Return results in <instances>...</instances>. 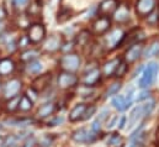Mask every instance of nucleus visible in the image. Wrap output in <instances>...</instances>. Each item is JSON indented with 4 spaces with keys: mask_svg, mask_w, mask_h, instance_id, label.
Wrapping results in <instances>:
<instances>
[{
    "mask_svg": "<svg viewBox=\"0 0 159 147\" xmlns=\"http://www.w3.org/2000/svg\"><path fill=\"white\" fill-rule=\"evenodd\" d=\"M22 87V83L20 79H10L6 85L4 87V95L9 99V98H12V97H16L19 95V92Z\"/></svg>",
    "mask_w": 159,
    "mask_h": 147,
    "instance_id": "obj_12",
    "label": "nucleus"
},
{
    "mask_svg": "<svg viewBox=\"0 0 159 147\" xmlns=\"http://www.w3.org/2000/svg\"><path fill=\"white\" fill-rule=\"evenodd\" d=\"M34 107V102L27 97V95H22L20 98V103H19V110L21 111H30Z\"/></svg>",
    "mask_w": 159,
    "mask_h": 147,
    "instance_id": "obj_24",
    "label": "nucleus"
},
{
    "mask_svg": "<svg viewBox=\"0 0 159 147\" xmlns=\"http://www.w3.org/2000/svg\"><path fill=\"white\" fill-rule=\"evenodd\" d=\"M159 52V43H153L146 52V57H153Z\"/></svg>",
    "mask_w": 159,
    "mask_h": 147,
    "instance_id": "obj_31",
    "label": "nucleus"
},
{
    "mask_svg": "<svg viewBox=\"0 0 159 147\" xmlns=\"http://www.w3.org/2000/svg\"><path fill=\"white\" fill-rule=\"evenodd\" d=\"M29 2H30V0H12V4L15 6V9H17V10L25 9L29 5Z\"/></svg>",
    "mask_w": 159,
    "mask_h": 147,
    "instance_id": "obj_34",
    "label": "nucleus"
},
{
    "mask_svg": "<svg viewBox=\"0 0 159 147\" xmlns=\"http://www.w3.org/2000/svg\"><path fill=\"white\" fill-rule=\"evenodd\" d=\"M107 145L110 147H122L123 146V137L117 135V134H115L109 139Z\"/></svg>",
    "mask_w": 159,
    "mask_h": 147,
    "instance_id": "obj_26",
    "label": "nucleus"
},
{
    "mask_svg": "<svg viewBox=\"0 0 159 147\" xmlns=\"http://www.w3.org/2000/svg\"><path fill=\"white\" fill-rule=\"evenodd\" d=\"M114 19L120 24L127 22L129 20V7L127 5H120L114 12Z\"/></svg>",
    "mask_w": 159,
    "mask_h": 147,
    "instance_id": "obj_14",
    "label": "nucleus"
},
{
    "mask_svg": "<svg viewBox=\"0 0 159 147\" xmlns=\"http://www.w3.org/2000/svg\"><path fill=\"white\" fill-rule=\"evenodd\" d=\"M157 141H158V144H159V129L157 130Z\"/></svg>",
    "mask_w": 159,
    "mask_h": 147,
    "instance_id": "obj_48",
    "label": "nucleus"
},
{
    "mask_svg": "<svg viewBox=\"0 0 159 147\" xmlns=\"http://www.w3.org/2000/svg\"><path fill=\"white\" fill-rule=\"evenodd\" d=\"M39 56H40V52H39L37 50H26V51H24V52L21 53L20 59L24 61V62H27V63H29V62L36 59Z\"/></svg>",
    "mask_w": 159,
    "mask_h": 147,
    "instance_id": "obj_22",
    "label": "nucleus"
},
{
    "mask_svg": "<svg viewBox=\"0 0 159 147\" xmlns=\"http://www.w3.org/2000/svg\"><path fill=\"white\" fill-rule=\"evenodd\" d=\"M57 110V105L54 103H46L41 107L39 111H37V116L40 119H44V117H48L51 115H53Z\"/></svg>",
    "mask_w": 159,
    "mask_h": 147,
    "instance_id": "obj_19",
    "label": "nucleus"
},
{
    "mask_svg": "<svg viewBox=\"0 0 159 147\" xmlns=\"http://www.w3.org/2000/svg\"><path fill=\"white\" fill-rule=\"evenodd\" d=\"M62 46V41H61V37L58 35H51V36L47 38L46 43H44V48L49 52H56L61 48Z\"/></svg>",
    "mask_w": 159,
    "mask_h": 147,
    "instance_id": "obj_16",
    "label": "nucleus"
},
{
    "mask_svg": "<svg viewBox=\"0 0 159 147\" xmlns=\"http://www.w3.org/2000/svg\"><path fill=\"white\" fill-rule=\"evenodd\" d=\"M154 104H156L154 102H149V103H146L143 105H137L136 108H133L131 114H129V117H128V124H129L128 126H133L143 116L149 115L152 110L154 109Z\"/></svg>",
    "mask_w": 159,
    "mask_h": 147,
    "instance_id": "obj_2",
    "label": "nucleus"
},
{
    "mask_svg": "<svg viewBox=\"0 0 159 147\" xmlns=\"http://www.w3.org/2000/svg\"><path fill=\"white\" fill-rule=\"evenodd\" d=\"M59 66L64 72H75L80 66V57L75 53H67L61 57Z\"/></svg>",
    "mask_w": 159,
    "mask_h": 147,
    "instance_id": "obj_3",
    "label": "nucleus"
},
{
    "mask_svg": "<svg viewBox=\"0 0 159 147\" xmlns=\"http://www.w3.org/2000/svg\"><path fill=\"white\" fill-rule=\"evenodd\" d=\"M125 34L121 29H115L112 31L109 32V35H106L105 37V46L109 50H114L116 47H119L122 45L123 40H125Z\"/></svg>",
    "mask_w": 159,
    "mask_h": 147,
    "instance_id": "obj_5",
    "label": "nucleus"
},
{
    "mask_svg": "<svg viewBox=\"0 0 159 147\" xmlns=\"http://www.w3.org/2000/svg\"><path fill=\"white\" fill-rule=\"evenodd\" d=\"M95 111H96V108L94 107V105H88V108H86V110L84 112V116H83V120H88V119H90L94 114H95Z\"/></svg>",
    "mask_w": 159,
    "mask_h": 147,
    "instance_id": "obj_35",
    "label": "nucleus"
},
{
    "mask_svg": "<svg viewBox=\"0 0 159 147\" xmlns=\"http://www.w3.org/2000/svg\"><path fill=\"white\" fill-rule=\"evenodd\" d=\"M107 115H109V110H104V111H101V114H100V116H99V121H102L104 119H106L107 117Z\"/></svg>",
    "mask_w": 159,
    "mask_h": 147,
    "instance_id": "obj_45",
    "label": "nucleus"
},
{
    "mask_svg": "<svg viewBox=\"0 0 159 147\" xmlns=\"http://www.w3.org/2000/svg\"><path fill=\"white\" fill-rule=\"evenodd\" d=\"M111 27V20L109 19V16H99L94 22H93V32L95 35H104L106 34Z\"/></svg>",
    "mask_w": 159,
    "mask_h": 147,
    "instance_id": "obj_8",
    "label": "nucleus"
},
{
    "mask_svg": "<svg viewBox=\"0 0 159 147\" xmlns=\"http://www.w3.org/2000/svg\"><path fill=\"white\" fill-rule=\"evenodd\" d=\"M95 134L96 132H94L93 130H88L85 127H81V129L75 130L72 134V140L78 142V144H90L96 139Z\"/></svg>",
    "mask_w": 159,
    "mask_h": 147,
    "instance_id": "obj_6",
    "label": "nucleus"
},
{
    "mask_svg": "<svg viewBox=\"0 0 159 147\" xmlns=\"http://www.w3.org/2000/svg\"><path fill=\"white\" fill-rule=\"evenodd\" d=\"M35 140L34 139H30L27 142H26V145H25V147H35Z\"/></svg>",
    "mask_w": 159,
    "mask_h": 147,
    "instance_id": "obj_46",
    "label": "nucleus"
},
{
    "mask_svg": "<svg viewBox=\"0 0 159 147\" xmlns=\"http://www.w3.org/2000/svg\"><path fill=\"white\" fill-rule=\"evenodd\" d=\"M100 78H101L100 69L94 68V69L89 71V73L85 74V77H84V84L88 85V87H93V85H95L100 80Z\"/></svg>",
    "mask_w": 159,
    "mask_h": 147,
    "instance_id": "obj_17",
    "label": "nucleus"
},
{
    "mask_svg": "<svg viewBox=\"0 0 159 147\" xmlns=\"http://www.w3.org/2000/svg\"><path fill=\"white\" fill-rule=\"evenodd\" d=\"M120 62H121V59H119V58L106 62L105 66H104V74L107 75V77L114 75V73H115V71H116V68H117V66H119Z\"/></svg>",
    "mask_w": 159,
    "mask_h": 147,
    "instance_id": "obj_21",
    "label": "nucleus"
},
{
    "mask_svg": "<svg viewBox=\"0 0 159 147\" xmlns=\"http://www.w3.org/2000/svg\"><path fill=\"white\" fill-rule=\"evenodd\" d=\"M116 121H117V116H114V117H112V120H111L110 122H107L106 127H107V129H112V127L116 125Z\"/></svg>",
    "mask_w": 159,
    "mask_h": 147,
    "instance_id": "obj_43",
    "label": "nucleus"
},
{
    "mask_svg": "<svg viewBox=\"0 0 159 147\" xmlns=\"http://www.w3.org/2000/svg\"><path fill=\"white\" fill-rule=\"evenodd\" d=\"M16 137L15 136H12V135H10V136H7L2 142H1V147H11L15 145V142H16Z\"/></svg>",
    "mask_w": 159,
    "mask_h": 147,
    "instance_id": "obj_33",
    "label": "nucleus"
},
{
    "mask_svg": "<svg viewBox=\"0 0 159 147\" xmlns=\"http://www.w3.org/2000/svg\"><path fill=\"white\" fill-rule=\"evenodd\" d=\"M78 83V78L77 75H74L70 72H62L58 75V85L62 89H68L72 88L74 85H77Z\"/></svg>",
    "mask_w": 159,
    "mask_h": 147,
    "instance_id": "obj_11",
    "label": "nucleus"
},
{
    "mask_svg": "<svg viewBox=\"0 0 159 147\" xmlns=\"http://www.w3.org/2000/svg\"><path fill=\"white\" fill-rule=\"evenodd\" d=\"M121 89V83H114L106 92V95L107 97H112V95H116L119 93V90Z\"/></svg>",
    "mask_w": 159,
    "mask_h": 147,
    "instance_id": "obj_30",
    "label": "nucleus"
},
{
    "mask_svg": "<svg viewBox=\"0 0 159 147\" xmlns=\"http://www.w3.org/2000/svg\"><path fill=\"white\" fill-rule=\"evenodd\" d=\"M49 82H51V74H43L37 77L34 83H32V89H35L37 93L44 90L48 85H49Z\"/></svg>",
    "mask_w": 159,
    "mask_h": 147,
    "instance_id": "obj_15",
    "label": "nucleus"
},
{
    "mask_svg": "<svg viewBox=\"0 0 159 147\" xmlns=\"http://www.w3.org/2000/svg\"><path fill=\"white\" fill-rule=\"evenodd\" d=\"M126 121H127V117L123 115L119 122V130H123V129H125V126H126Z\"/></svg>",
    "mask_w": 159,
    "mask_h": 147,
    "instance_id": "obj_42",
    "label": "nucleus"
},
{
    "mask_svg": "<svg viewBox=\"0 0 159 147\" xmlns=\"http://www.w3.org/2000/svg\"><path fill=\"white\" fill-rule=\"evenodd\" d=\"M126 72H127V63L125 61H121L119 63V66H117V68H116V71H115V73H114V75L123 77L126 74Z\"/></svg>",
    "mask_w": 159,
    "mask_h": 147,
    "instance_id": "obj_28",
    "label": "nucleus"
},
{
    "mask_svg": "<svg viewBox=\"0 0 159 147\" xmlns=\"http://www.w3.org/2000/svg\"><path fill=\"white\" fill-rule=\"evenodd\" d=\"M157 74H158V64L154 63V62L148 63V66L144 68L143 73H142L139 80H138V87L142 88V89L151 87L156 82Z\"/></svg>",
    "mask_w": 159,
    "mask_h": 147,
    "instance_id": "obj_1",
    "label": "nucleus"
},
{
    "mask_svg": "<svg viewBox=\"0 0 159 147\" xmlns=\"http://www.w3.org/2000/svg\"><path fill=\"white\" fill-rule=\"evenodd\" d=\"M26 95H27L32 102H35V100H36V98H37V97H36V95H37V92H36L35 89H32V88H31V89H29V90H27V94H26Z\"/></svg>",
    "mask_w": 159,
    "mask_h": 147,
    "instance_id": "obj_40",
    "label": "nucleus"
},
{
    "mask_svg": "<svg viewBox=\"0 0 159 147\" xmlns=\"http://www.w3.org/2000/svg\"><path fill=\"white\" fill-rule=\"evenodd\" d=\"M41 71H42V63H41L40 61L34 59V61L29 62V64H27V72L29 73L39 74Z\"/></svg>",
    "mask_w": 159,
    "mask_h": 147,
    "instance_id": "obj_25",
    "label": "nucleus"
},
{
    "mask_svg": "<svg viewBox=\"0 0 159 147\" xmlns=\"http://www.w3.org/2000/svg\"><path fill=\"white\" fill-rule=\"evenodd\" d=\"M157 2L158 0H137L136 11L139 16H148L156 10Z\"/></svg>",
    "mask_w": 159,
    "mask_h": 147,
    "instance_id": "obj_7",
    "label": "nucleus"
},
{
    "mask_svg": "<svg viewBox=\"0 0 159 147\" xmlns=\"http://www.w3.org/2000/svg\"><path fill=\"white\" fill-rule=\"evenodd\" d=\"M52 141H53L52 137H49V136H44V137H42V140L40 141V145H41V147H48L51 144H52Z\"/></svg>",
    "mask_w": 159,
    "mask_h": 147,
    "instance_id": "obj_37",
    "label": "nucleus"
},
{
    "mask_svg": "<svg viewBox=\"0 0 159 147\" xmlns=\"http://www.w3.org/2000/svg\"><path fill=\"white\" fill-rule=\"evenodd\" d=\"M20 95H16V97H12V98H9L6 104H5V109L7 112H14L15 110L19 109V103H20Z\"/></svg>",
    "mask_w": 159,
    "mask_h": 147,
    "instance_id": "obj_23",
    "label": "nucleus"
},
{
    "mask_svg": "<svg viewBox=\"0 0 159 147\" xmlns=\"http://www.w3.org/2000/svg\"><path fill=\"white\" fill-rule=\"evenodd\" d=\"M6 16H7V12H6L5 6H4L2 4H0V22L4 21V20L6 19Z\"/></svg>",
    "mask_w": 159,
    "mask_h": 147,
    "instance_id": "obj_39",
    "label": "nucleus"
},
{
    "mask_svg": "<svg viewBox=\"0 0 159 147\" xmlns=\"http://www.w3.org/2000/svg\"><path fill=\"white\" fill-rule=\"evenodd\" d=\"M1 130H2V126H1V125H0V131H1Z\"/></svg>",
    "mask_w": 159,
    "mask_h": 147,
    "instance_id": "obj_49",
    "label": "nucleus"
},
{
    "mask_svg": "<svg viewBox=\"0 0 159 147\" xmlns=\"http://www.w3.org/2000/svg\"><path fill=\"white\" fill-rule=\"evenodd\" d=\"M149 98V93L148 92H142L141 94L137 95V102H142V100H146Z\"/></svg>",
    "mask_w": 159,
    "mask_h": 147,
    "instance_id": "obj_41",
    "label": "nucleus"
},
{
    "mask_svg": "<svg viewBox=\"0 0 159 147\" xmlns=\"http://www.w3.org/2000/svg\"><path fill=\"white\" fill-rule=\"evenodd\" d=\"M142 52H143V43L142 42H137V43L132 45L125 53V62L127 64L136 62L142 56Z\"/></svg>",
    "mask_w": 159,
    "mask_h": 147,
    "instance_id": "obj_9",
    "label": "nucleus"
},
{
    "mask_svg": "<svg viewBox=\"0 0 159 147\" xmlns=\"http://www.w3.org/2000/svg\"><path fill=\"white\" fill-rule=\"evenodd\" d=\"M117 7H119L117 0H102L98 6V12L100 16H110L114 15Z\"/></svg>",
    "mask_w": 159,
    "mask_h": 147,
    "instance_id": "obj_10",
    "label": "nucleus"
},
{
    "mask_svg": "<svg viewBox=\"0 0 159 147\" xmlns=\"http://www.w3.org/2000/svg\"><path fill=\"white\" fill-rule=\"evenodd\" d=\"M40 4H39V1L36 0V1H34L31 5H30V7H29V14L30 15H39L40 14Z\"/></svg>",
    "mask_w": 159,
    "mask_h": 147,
    "instance_id": "obj_32",
    "label": "nucleus"
},
{
    "mask_svg": "<svg viewBox=\"0 0 159 147\" xmlns=\"http://www.w3.org/2000/svg\"><path fill=\"white\" fill-rule=\"evenodd\" d=\"M4 30H5V26H4V25H2L1 22H0V36L2 35V32H4Z\"/></svg>",
    "mask_w": 159,
    "mask_h": 147,
    "instance_id": "obj_47",
    "label": "nucleus"
},
{
    "mask_svg": "<svg viewBox=\"0 0 159 147\" xmlns=\"http://www.w3.org/2000/svg\"><path fill=\"white\" fill-rule=\"evenodd\" d=\"M70 17H72V16H70V11H69L68 9H64V10H62L61 12H58L57 20H58V22L63 24V22H66L67 20H69Z\"/></svg>",
    "mask_w": 159,
    "mask_h": 147,
    "instance_id": "obj_29",
    "label": "nucleus"
},
{
    "mask_svg": "<svg viewBox=\"0 0 159 147\" xmlns=\"http://www.w3.org/2000/svg\"><path fill=\"white\" fill-rule=\"evenodd\" d=\"M32 120L31 119H24V120H16V121H11V124H14L15 126H22V125H27V124H31Z\"/></svg>",
    "mask_w": 159,
    "mask_h": 147,
    "instance_id": "obj_38",
    "label": "nucleus"
},
{
    "mask_svg": "<svg viewBox=\"0 0 159 147\" xmlns=\"http://www.w3.org/2000/svg\"><path fill=\"white\" fill-rule=\"evenodd\" d=\"M89 38H90L89 31L83 30L79 35H78V37H77V43H78L79 46H85V45L89 42Z\"/></svg>",
    "mask_w": 159,
    "mask_h": 147,
    "instance_id": "obj_27",
    "label": "nucleus"
},
{
    "mask_svg": "<svg viewBox=\"0 0 159 147\" xmlns=\"http://www.w3.org/2000/svg\"><path fill=\"white\" fill-rule=\"evenodd\" d=\"M62 121H63V119H62V117H57L56 120H53V121L48 122V126H56L57 124H61Z\"/></svg>",
    "mask_w": 159,
    "mask_h": 147,
    "instance_id": "obj_44",
    "label": "nucleus"
},
{
    "mask_svg": "<svg viewBox=\"0 0 159 147\" xmlns=\"http://www.w3.org/2000/svg\"><path fill=\"white\" fill-rule=\"evenodd\" d=\"M88 105L86 104H77L69 112V121L70 122H77V121H81L84 112L86 110Z\"/></svg>",
    "mask_w": 159,
    "mask_h": 147,
    "instance_id": "obj_13",
    "label": "nucleus"
},
{
    "mask_svg": "<svg viewBox=\"0 0 159 147\" xmlns=\"http://www.w3.org/2000/svg\"><path fill=\"white\" fill-rule=\"evenodd\" d=\"M27 37L31 43H41L46 38V27L43 24L36 22L30 25L29 31H27Z\"/></svg>",
    "mask_w": 159,
    "mask_h": 147,
    "instance_id": "obj_4",
    "label": "nucleus"
},
{
    "mask_svg": "<svg viewBox=\"0 0 159 147\" xmlns=\"http://www.w3.org/2000/svg\"><path fill=\"white\" fill-rule=\"evenodd\" d=\"M30 45V40L27 36H22L17 41V48H26Z\"/></svg>",
    "mask_w": 159,
    "mask_h": 147,
    "instance_id": "obj_36",
    "label": "nucleus"
},
{
    "mask_svg": "<svg viewBox=\"0 0 159 147\" xmlns=\"http://www.w3.org/2000/svg\"><path fill=\"white\" fill-rule=\"evenodd\" d=\"M15 71V63L10 58L0 59V77L9 75Z\"/></svg>",
    "mask_w": 159,
    "mask_h": 147,
    "instance_id": "obj_18",
    "label": "nucleus"
},
{
    "mask_svg": "<svg viewBox=\"0 0 159 147\" xmlns=\"http://www.w3.org/2000/svg\"><path fill=\"white\" fill-rule=\"evenodd\" d=\"M111 104L114 105L115 109H117L119 111H125L129 105H131V103H128L123 95H117V94H116V97L111 100Z\"/></svg>",
    "mask_w": 159,
    "mask_h": 147,
    "instance_id": "obj_20",
    "label": "nucleus"
}]
</instances>
